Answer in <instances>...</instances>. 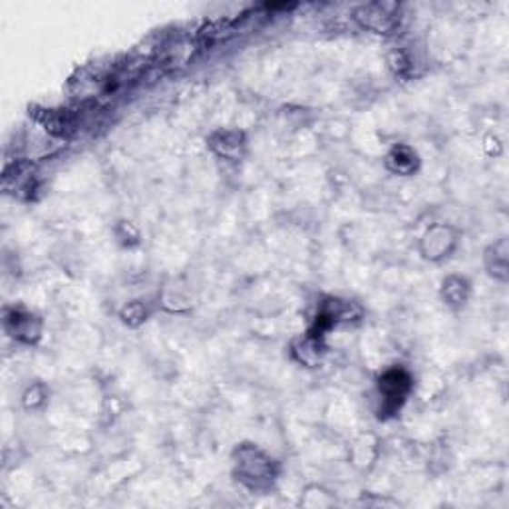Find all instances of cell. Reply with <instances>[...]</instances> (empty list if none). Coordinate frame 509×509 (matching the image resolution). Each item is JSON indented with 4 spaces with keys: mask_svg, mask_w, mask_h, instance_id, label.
Wrapping results in <instances>:
<instances>
[{
    "mask_svg": "<svg viewBox=\"0 0 509 509\" xmlns=\"http://www.w3.org/2000/svg\"><path fill=\"white\" fill-rule=\"evenodd\" d=\"M152 314H154V306L150 301H145V299L127 301L118 311V318L122 321V324L132 328V331L144 326L147 321H150Z\"/></svg>",
    "mask_w": 509,
    "mask_h": 509,
    "instance_id": "cell-11",
    "label": "cell"
},
{
    "mask_svg": "<svg viewBox=\"0 0 509 509\" xmlns=\"http://www.w3.org/2000/svg\"><path fill=\"white\" fill-rule=\"evenodd\" d=\"M388 66L392 72L396 74V76L406 78L412 72V58L404 50H394V52H390V56H388Z\"/></svg>",
    "mask_w": 509,
    "mask_h": 509,
    "instance_id": "cell-14",
    "label": "cell"
},
{
    "mask_svg": "<svg viewBox=\"0 0 509 509\" xmlns=\"http://www.w3.org/2000/svg\"><path fill=\"white\" fill-rule=\"evenodd\" d=\"M231 465L235 480L254 494L273 490L281 475V464L253 442L237 444V448L233 450Z\"/></svg>",
    "mask_w": 509,
    "mask_h": 509,
    "instance_id": "cell-1",
    "label": "cell"
},
{
    "mask_svg": "<svg viewBox=\"0 0 509 509\" xmlns=\"http://www.w3.org/2000/svg\"><path fill=\"white\" fill-rule=\"evenodd\" d=\"M462 231L458 227L450 223H432L418 239V253L426 263L440 264L458 251Z\"/></svg>",
    "mask_w": 509,
    "mask_h": 509,
    "instance_id": "cell-3",
    "label": "cell"
},
{
    "mask_svg": "<svg viewBox=\"0 0 509 509\" xmlns=\"http://www.w3.org/2000/svg\"><path fill=\"white\" fill-rule=\"evenodd\" d=\"M45 318L32 313L25 306H5L3 309V331L18 344L36 346L45 336Z\"/></svg>",
    "mask_w": 509,
    "mask_h": 509,
    "instance_id": "cell-4",
    "label": "cell"
},
{
    "mask_svg": "<svg viewBox=\"0 0 509 509\" xmlns=\"http://www.w3.org/2000/svg\"><path fill=\"white\" fill-rule=\"evenodd\" d=\"M484 269L494 281L507 283L509 279V241L507 237L495 239L484 251Z\"/></svg>",
    "mask_w": 509,
    "mask_h": 509,
    "instance_id": "cell-10",
    "label": "cell"
},
{
    "mask_svg": "<svg viewBox=\"0 0 509 509\" xmlns=\"http://www.w3.org/2000/svg\"><path fill=\"white\" fill-rule=\"evenodd\" d=\"M386 172L396 177H414L422 167L418 150L410 144H394L384 155Z\"/></svg>",
    "mask_w": 509,
    "mask_h": 509,
    "instance_id": "cell-7",
    "label": "cell"
},
{
    "mask_svg": "<svg viewBox=\"0 0 509 509\" xmlns=\"http://www.w3.org/2000/svg\"><path fill=\"white\" fill-rule=\"evenodd\" d=\"M48 400H50V390L45 384V382H32V384L26 386V390L23 392V408L28 412H38V410H45L48 406Z\"/></svg>",
    "mask_w": 509,
    "mask_h": 509,
    "instance_id": "cell-13",
    "label": "cell"
},
{
    "mask_svg": "<svg viewBox=\"0 0 509 509\" xmlns=\"http://www.w3.org/2000/svg\"><path fill=\"white\" fill-rule=\"evenodd\" d=\"M440 299L450 311H464L472 299V281L458 273L445 274L440 283Z\"/></svg>",
    "mask_w": 509,
    "mask_h": 509,
    "instance_id": "cell-9",
    "label": "cell"
},
{
    "mask_svg": "<svg viewBox=\"0 0 509 509\" xmlns=\"http://www.w3.org/2000/svg\"><path fill=\"white\" fill-rule=\"evenodd\" d=\"M414 392V374L406 366H390L376 378L378 416L396 418Z\"/></svg>",
    "mask_w": 509,
    "mask_h": 509,
    "instance_id": "cell-2",
    "label": "cell"
},
{
    "mask_svg": "<svg viewBox=\"0 0 509 509\" xmlns=\"http://www.w3.org/2000/svg\"><path fill=\"white\" fill-rule=\"evenodd\" d=\"M353 18L360 28L386 36L400 26V6L396 3H368L358 6Z\"/></svg>",
    "mask_w": 509,
    "mask_h": 509,
    "instance_id": "cell-6",
    "label": "cell"
},
{
    "mask_svg": "<svg viewBox=\"0 0 509 509\" xmlns=\"http://www.w3.org/2000/svg\"><path fill=\"white\" fill-rule=\"evenodd\" d=\"M289 350L294 363L304 368H318L324 363V358L328 354V346L324 343V338H318L311 333H304L301 336L293 338Z\"/></svg>",
    "mask_w": 509,
    "mask_h": 509,
    "instance_id": "cell-8",
    "label": "cell"
},
{
    "mask_svg": "<svg viewBox=\"0 0 509 509\" xmlns=\"http://www.w3.org/2000/svg\"><path fill=\"white\" fill-rule=\"evenodd\" d=\"M114 237L122 249H135L144 243V233L132 219H118L114 223Z\"/></svg>",
    "mask_w": 509,
    "mask_h": 509,
    "instance_id": "cell-12",
    "label": "cell"
},
{
    "mask_svg": "<svg viewBox=\"0 0 509 509\" xmlns=\"http://www.w3.org/2000/svg\"><path fill=\"white\" fill-rule=\"evenodd\" d=\"M207 150L227 164H239L249 154V135L239 127H217L205 137Z\"/></svg>",
    "mask_w": 509,
    "mask_h": 509,
    "instance_id": "cell-5",
    "label": "cell"
}]
</instances>
